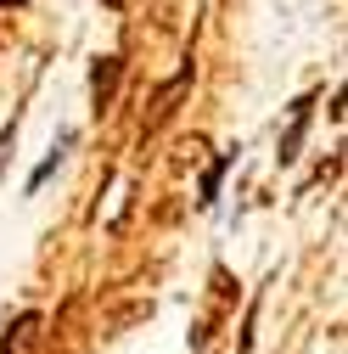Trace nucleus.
Returning a JSON list of instances; mask_svg holds the SVG:
<instances>
[{
  "mask_svg": "<svg viewBox=\"0 0 348 354\" xmlns=\"http://www.w3.org/2000/svg\"><path fill=\"white\" fill-rule=\"evenodd\" d=\"M309 118H315V96H303L292 107V124H287V136H281V163H292L303 152V136H309Z\"/></svg>",
  "mask_w": 348,
  "mask_h": 354,
  "instance_id": "f257e3e1",
  "label": "nucleus"
},
{
  "mask_svg": "<svg viewBox=\"0 0 348 354\" xmlns=\"http://www.w3.org/2000/svg\"><path fill=\"white\" fill-rule=\"evenodd\" d=\"M73 141H79V129H62V141H57V147H51L46 158H39V169L28 174V197H34L39 186H46V180H51V174H57V169H62V158H68V147H73Z\"/></svg>",
  "mask_w": 348,
  "mask_h": 354,
  "instance_id": "f03ea898",
  "label": "nucleus"
},
{
  "mask_svg": "<svg viewBox=\"0 0 348 354\" xmlns=\"http://www.w3.org/2000/svg\"><path fill=\"white\" fill-rule=\"evenodd\" d=\"M113 91H118V57H102V62L90 68V96H96V107H107Z\"/></svg>",
  "mask_w": 348,
  "mask_h": 354,
  "instance_id": "7ed1b4c3",
  "label": "nucleus"
},
{
  "mask_svg": "<svg viewBox=\"0 0 348 354\" xmlns=\"http://www.w3.org/2000/svg\"><path fill=\"white\" fill-rule=\"evenodd\" d=\"M225 174H231V152L208 163V174H202V192H197V203H202V208H213V203H220V186H225Z\"/></svg>",
  "mask_w": 348,
  "mask_h": 354,
  "instance_id": "20e7f679",
  "label": "nucleus"
},
{
  "mask_svg": "<svg viewBox=\"0 0 348 354\" xmlns=\"http://www.w3.org/2000/svg\"><path fill=\"white\" fill-rule=\"evenodd\" d=\"M12 141H17V118H12L6 129H0V169H6V152H12Z\"/></svg>",
  "mask_w": 348,
  "mask_h": 354,
  "instance_id": "39448f33",
  "label": "nucleus"
}]
</instances>
